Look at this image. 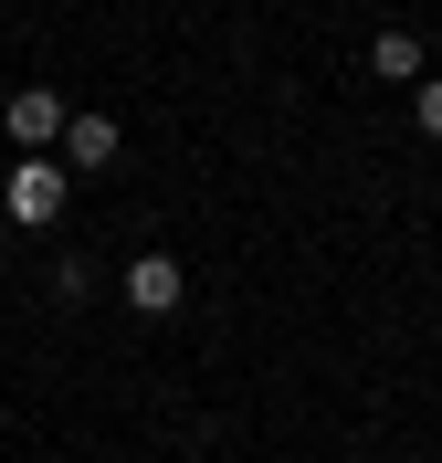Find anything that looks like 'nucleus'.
Returning a JSON list of instances; mask_svg holds the SVG:
<instances>
[{
    "label": "nucleus",
    "mask_w": 442,
    "mask_h": 463,
    "mask_svg": "<svg viewBox=\"0 0 442 463\" xmlns=\"http://www.w3.org/2000/svg\"><path fill=\"white\" fill-rule=\"evenodd\" d=\"M53 295H63V306H74V295H95V263H85V253H63V263H53Z\"/></svg>",
    "instance_id": "423d86ee"
},
{
    "label": "nucleus",
    "mask_w": 442,
    "mask_h": 463,
    "mask_svg": "<svg viewBox=\"0 0 442 463\" xmlns=\"http://www.w3.org/2000/svg\"><path fill=\"white\" fill-rule=\"evenodd\" d=\"M117 116H74V127H63V169H117Z\"/></svg>",
    "instance_id": "20e7f679"
},
{
    "label": "nucleus",
    "mask_w": 442,
    "mask_h": 463,
    "mask_svg": "<svg viewBox=\"0 0 442 463\" xmlns=\"http://www.w3.org/2000/svg\"><path fill=\"white\" fill-rule=\"evenodd\" d=\"M411 127H421V137H442V74H421V106H411Z\"/></svg>",
    "instance_id": "0eeeda50"
},
{
    "label": "nucleus",
    "mask_w": 442,
    "mask_h": 463,
    "mask_svg": "<svg viewBox=\"0 0 442 463\" xmlns=\"http://www.w3.org/2000/svg\"><path fill=\"white\" fill-rule=\"evenodd\" d=\"M369 74L380 85H421V32H369Z\"/></svg>",
    "instance_id": "39448f33"
},
{
    "label": "nucleus",
    "mask_w": 442,
    "mask_h": 463,
    "mask_svg": "<svg viewBox=\"0 0 442 463\" xmlns=\"http://www.w3.org/2000/svg\"><path fill=\"white\" fill-rule=\"evenodd\" d=\"M63 201H74V179H63L53 158H22V169H11V201H0V211H11L22 232H53V222H63Z\"/></svg>",
    "instance_id": "f03ea898"
},
{
    "label": "nucleus",
    "mask_w": 442,
    "mask_h": 463,
    "mask_svg": "<svg viewBox=\"0 0 442 463\" xmlns=\"http://www.w3.org/2000/svg\"><path fill=\"white\" fill-rule=\"evenodd\" d=\"M117 295L137 306V317H169L179 295H190V274H179V253H137V263L117 274Z\"/></svg>",
    "instance_id": "7ed1b4c3"
},
{
    "label": "nucleus",
    "mask_w": 442,
    "mask_h": 463,
    "mask_svg": "<svg viewBox=\"0 0 442 463\" xmlns=\"http://www.w3.org/2000/svg\"><path fill=\"white\" fill-rule=\"evenodd\" d=\"M0 127H11V147H22V158H53L63 127H74V106H63L53 85H22L11 106H0Z\"/></svg>",
    "instance_id": "f257e3e1"
}]
</instances>
